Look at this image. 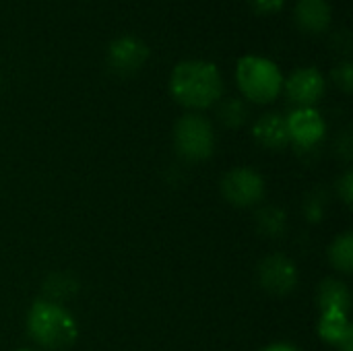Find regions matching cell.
I'll list each match as a JSON object with an SVG mask.
<instances>
[{
  "label": "cell",
  "instance_id": "cell-22",
  "mask_svg": "<svg viewBox=\"0 0 353 351\" xmlns=\"http://www.w3.org/2000/svg\"><path fill=\"white\" fill-rule=\"evenodd\" d=\"M352 139H350V132H345L343 134V139H341V143H339V149H343L341 151V155L345 157V159H350L352 157V143H350Z\"/></svg>",
  "mask_w": 353,
  "mask_h": 351
},
{
  "label": "cell",
  "instance_id": "cell-9",
  "mask_svg": "<svg viewBox=\"0 0 353 351\" xmlns=\"http://www.w3.org/2000/svg\"><path fill=\"white\" fill-rule=\"evenodd\" d=\"M283 89L288 99L296 103V108H314L327 91V81L319 68L304 66L296 68L288 77V81H283Z\"/></svg>",
  "mask_w": 353,
  "mask_h": 351
},
{
  "label": "cell",
  "instance_id": "cell-13",
  "mask_svg": "<svg viewBox=\"0 0 353 351\" xmlns=\"http://www.w3.org/2000/svg\"><path fill=\"white\" fill-rule=\"evenodd\" d=\"M353 331L350 317L345 312H337V310H325L321 312L319 319V335L321 339H325L329 345H339L343 341L345 335H350Z\"/></svg>",
  "mask_w": 353,
  "mask_h": 351
},
{
  "label": "cell",
  "instance_id": "cell-17",
  "mask_svg": "<svg viewBox=\"0 0 353 351\" xmlns=\"http://www.w3.org/2000/svg\"><path fill=\"white\" fill-rule=\"evenodd\" d=\"M256 225L261 234L269 238H279L285 232V213L277 207H265L256 213Z\"/></svg>",
  "mask_w": 353,
  "mask_h": 351
},
{
  "label": "cell",
  "instance_id": "cell-6",
  "mask_svg": "<svg viewBox=\"0 0 353 351\" xmlns=\"http://www.w3.org/2000/svg\"><path fill=\"white\" fill-rule=\"evenodd\" d=\"M290 143L298 151H310L327 134V122L316 108H296L285 116Z\"/></svg>",
  "mask_w": 353,
  "mask_h": 351
},
{
  "label": "cell",
  "instance_id": "cell-18",
  "mask_svg": "<svg viewBox=\"0 0 353 351\" xmlns=\"http://www.w3.org/2000/svg\"><path fill=\"white\" fill-rule=\"evenodd\" d=\"M333 81H335V85L343 91V93H352V87H353V68H352V62L350 60H343V62H339L335 68H333Z\"/></svg>",
  "mask_w": 353,
  "mask_h": 351
},
{
  "label": "cell",
  "instance_id": "cell-4",
  "mask_svg": "<svg viewBox=\"0 0 353 351\" xmlns=\"http://www.w3.org/2000/svg\"><path fill=\"white\" fill-rule=\"evenodd\" d=\"M174 147L186 161H205L215 151L213 124L201 114H184L174 126Z\"/></svg>",
  "mask_w": 353,
  "mask_h": 351
},
{
  "label": "cell",
  "instance_id": "cell-11",
  "mask_svg": "<svg viewBox=\"0 0 353 351\" xmlns=\"http://www.w3.org/2000/svg\"><path fill=\"white\" fill-rule=\"evenodd\" d=\"M296 25L306 33H323L329 29L333 12L329 0H298L296 2Z\"/></svg>",
  "mask_w": 353,
  "mask_h": 351
},
{
  "label": "cell",
  "instance_id": "cell-5",
  "mask_svg": "<svg viewBox=\"0 0 353 351\" xmlns=\"http://www.w3.org/2000/svg\"><path fill=\"white\" fill-rule=\"evenodd\" d=\"M267 186L259 172L250 168H234L221 180V194L223 199L240 209L256 207L265 199Z\"/></svg>",
  "mask_w": 353,
  "mask_h": 351
},
{
  "label": "cell",
  "instance_id": "cell-12",
  "mask_svg": "<svg viewBox=\"0 0 353 351\" xmlns=\"http://www.w3.org/2000/svg\"><path fill=\"white\" fill-rule=\"evenodd\" d=\"M319 308L321 312L325 310H337V312H345L350 314V306H352V294L350 288L343 281L337 279H325L319 288Z\"/></svg>",
  "mask_w": 353,
  "mask_h": 351
},
{
  "label": "cell",
  "instance_id": "cell-20",
  "mask_svg": "<svg viewBox=\"0 0 353 351\" xmlns=\"http://www.w3.org/2000/svg\"><path fill=\"white\" fill-rule=\"evenodd\" d=\"M337 192H339V197H341V201H343L345 205H352V199H353L352 170H347V172L343 174V178L339 180V184H337Z\"/></svg>",
  "mask_w": 353,
  "mask_h": 351
},
{
  "label": "cell",
  "instance_id": "cell-15",
  "mask_svg": "<svg viewBox=\"0 0 353 351\" xmlns=\"http://www.w3.org/2000/svg\"><path fill=\"white\" fill-rule=\"evenodd\" d=\"M329 261L335 271L350 275L353 271V236L350 232L341 234L329 246Z\"/></svg>",
  "mask_w": 353,
  "mask_h": 351
},
{
  "label": "cell",
  "instance_id": "cell-21",
  "mask_svg": "<svg viewBox=\"0 0 353 351\" xmlns=\"http://www.w3.org/2000/svg\"><path fill=\"white\" fill-rule=\"evenodd\" d=\"M261 351H300V348H296L292 343H285V341H279V343H271V345L263 348Z\"/></svg>",
  "mask_w": 353,
  "mask_h": 351
},
{
  "label": "cell",
  "instance_id": "cell-1",
  "mask_svg": "<svg viewBox=\"0 0 353 351\" xmlns=\"http://www.w3.org/2000/svg\"><path fill=\"white\" fill-rule=\"evenodd\" d=\"M170 93L188 110H207L221 99L223 79L213 62L184 60L170 74Z\"/></svg>",
  "mask_w": 353,
  "mask_h": 351
},
{
  "label": "cell",
  "instance_id": "cell-16",
  "mask_svg": "<svg viewBox=\"0 0 353 351\" xmlns=\"http://www.w3.org/2000/svg\"><path fill=\"white\" fill-rule=\"evenodd\" d=\"M217 118L228 128H240L248 120V106L240 97H228L223 101H217Z\"/></svg>",
  "mask_w": 353,
  "mask_h": 351
},
{
  "label": "cell",
  "instance_id": "cell-2",
  "mask_svg": "<svg viewBox=\"0 0 353 351\" xmlns=\"http://www.w3.org/2000/svg\"><path fill=\"white\" fill-rule=\"evenodd\" d=\"M27 333L37 348L62 351L77 343L79 325L62 304L41 298L27 312Z\"/></svg>",
  "mask_w": 353,
  "mask_h": 351
},
{
  "label": "cell",
  "instance_id": "cell-19",
  "mask_svg": "<svg viewBox=\"0 0 353 351\" xmlns=\"http://www.w3.org/2000/svg\"><path fill=\"white\" fill-rule=\"evenodd\" d=\"M288 0H248L250 8L259 14H273L279 12L285 6Z\"/></svg>",
  "mask_w": 353,
  "mask_h": 351
},
{
  "label": "cell",
  "instance_id": "cell-14",
  "mask_svg": "<svg viewBox=\"0 0 353 351\" xmlns=\"http://www.w3.org/2000/svg\"><path fill=\"white\" fill-rule=\"evenodd\" d=\"M79 292V281L70 273H52L43 281V300L62 304Z\"/></svg>",
  "mask_w": 353,
  "mask_h": 351
},
{
  "label": "cell",
  "instance_id": "cell-3",
  "mask_svg": "<svg viewBox=\"0 0 353 351\" xmlns=\"http://www.w3.org/2000/svg\"><path fill=\"white\" fill-rule=\"evenodd\" d=\"M283 74L279 66L265 56H242L236 66V83L242 95L254 103H271L283 91Z\"/></svg>",
  "mask_w": 353,
  "mask_h": 351
},
{
  "label": "cell",
  "instance_id": "cell-23",
  "mask_svg": "<svg viewBox=\"0 0 353 351\" xmlns=\"http://www.w3.org/2000/svg\"><path fill=\"white\" fill-rule=\"evenodd\" d=\"M19 351H37V350H19Z\"/></svg>",
  "mask_w": 353,
  "mask_h": 351
},
{
  "label": "cell",
  "instance_id": "cell-8",
  "mask_svg": "<svg viewBox=\"0 0 353 351\" xmlns=\"http://www.w3.org/2000/svg\"><path fill=\"white\" fill-rule=\"evenodd\" d=\"M298 267L285 254H271L259 265V283L271 296H288L298 285Z\"/></svg>",
  "mask_w": 353,
  "mask_h": 351
},
{
  "label": "cell",
  "instance_id": "cell-7",
  "mask_svg": "<svg viewBox=\"0 0 353 351\" xmlns=\"http://www.w3.org/2000/svg\"><path fill=\"white\" fill-rule=\"evenodd\" d=\"M149 58V48L141 37L120 35L108 46V66L118 77H132L139 72Z\"/></svg>",
  "mask_w": 353,
  "mask_h": 351
},
{
  "label": "cell",
  "instance_id": "cell-10",
  "mask_svg": "<svg viewBox=\"0 0 353 351\" xmlns=\"http://www.w3.org/2000/svg\"><path fill=\"white\" fill-rule=\"evenodd\" d=\"M252 134L256 139V143L269 151H281L290 145V137H288V124H285V116L271 112V114H263L254 126H252Z\"/></svg>",
  "mask_w": 353,
  "mask_h": 351
}]
</instances>
